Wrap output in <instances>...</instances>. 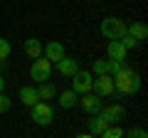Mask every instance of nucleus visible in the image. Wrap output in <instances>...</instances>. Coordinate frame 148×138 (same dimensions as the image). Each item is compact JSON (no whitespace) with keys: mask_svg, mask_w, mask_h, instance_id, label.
Returning <instances> with one entry per match:
<instances>
[{"mask_svg":"<svg viewBox=\"0 0 148 138\" xmlns=\"http://www.w3.org/2000/svg\"><path fill=\"white\" fill-rule=\"evenodd\" d=\"M77 101H79V99H77V94H74L72 89H67V91L59 94V106H62V109H72Z\"/></svg>","mask_w":148,"mask_h":138,"instance_id":"f3484780","label":"nucleus"},{"mask_svg":"<svg viewBox=\"0 0 148 138\" xmlns=\"http://www.w3.org/2000/svg\"><path fill=\"white\" fill-rule=\"evenodd\" d=\"M86 128H89V133H91V136H101V133H104L106 128H109V123H106L104 118H101L99 113H96V116H91L89 121H86Z\"/></svg>","mask_w":148,"mask_h":138,"instance_id":"dca6fc26","label":"nucleus"},{"mask_svg":"<svg viewBox=\"0 0 148 138\" xmlns=\"http://www.w3.org/2000/svg\"><path fill=\"white\" fill-rule=\"evenodd\" d=\"M126 35H131L133 40H138V42H143V40L148 37L146 22H131V25H126Z\"/></svg>","mask_w":148,"mask_h":138,"instance_id":"4468645a","label":"nucleus"},{"mask_svg":"<svg viewBox=\"0 0 148 138\" xmlns=\"http://www.w3.org/2000/svg\"><path fill=\"white\" fill-rule=\"evenodd\" d=\"M123 136H128V138H148V133H146V128H141V126H133V128H128Z\"/></svg>","mask_w":148,"mask_h":138,"instance_id":"aec40b11","label":"nucleus"},{"mask_svg":"<svg viewBox=\"0 0 148 138\" xmlns=\"http://www.w3.org/2000/svg\"><path fill=\"white\" fill-rule=\"evenodd\" d=\"M94 74L96 77L106 74V59H94Z\"/></svg>","mask_w":148,"mask_h":138,"instance_id":"4be33fe9","label":"nucleus"},{"mask_svg":"<svg viewBox=\"0 0 148 138\" xmlns=\"http://www.w3.org/2000/svg\"><path fill=\"white\" fill-rule=\"evenodd\" d=\"M114 91H119L121 96H131V94H136V91H141V77H138L131 67L123 64V69L114 77Z\"/></svg>","mask_w":148,"mask_h":138,"instance_id":"f257e3e1","label":"nucleus"},{"mask_svg":"<svg viewBox=\"0 0 148 138\" xmlns=\"http://www.w3.org/2000/svg\"><path fill=\"white\" fill-rule=\"evenodd\" d=\"M74 138H99V136H91V133H79V136H74Z\"/></svg>","mask_w":148,"mask_h":138,"instance_id":"b1692460","label":"nucleus"},{"mask_svg":"<svg viewBox=\"0 0 148 138\" xmlns=\"http://www.w3.org/2000/svg\"><path fill=\"white\" fill-rule=\"evenodd\" d=\"M35 91H37V99H40V101H49V99H54V96H57V89H54V84H49V81L37 84Z\"/></svg>","mask_w":148,"mask_h":138,"instance_id":"2eb2a0df","label":"nucleus"},{"mask_svg":"<svg viewBox=\"0 0 148 138\" xmlns=\"http://www.w3.org/2000/svg\"><path fill=\"white\" fill-rule=\"evenodd\" d=\"M91 94H96L99 99H104V96H111V94H114V77H109V74L94 77V84H91Z\"/></svg>","mask_w":148,"mask_h":138,"instance_id":"0eeeda50","label":"nucleus"},{"mask_svg":"<svg viewBox=\"0 0 148 138\" xmlns=\"http://www.w3.org/2000/svg\"><path fill=\"white\" fill-rule=\"evenodd\" d=\"M54 67H57V72H59L62 77H67V79H72V77L79 72V62H77L74 57H64V59H59Z\"/></svg>","mask_w":148,"mask_h":138,"instance_id":"9b49d317","label":"nucleus"},{"mask_svg":"<svg viewBox=\"0 0 148 138\" xmlns=\"http://www.w3.org/2000/svg\"><path fill=\"white\" fill-rule=\"evenodd\" d=\"M22 49H25V54H27L30 59H40V57H42V42H40V40H35V37L25 40Z\"/></svg>","mask_w":148,"mask_h":138,"instance_id":"f8f14e48","label":"nucleus"},{"mask_svg":"<svg viewBox=\"0 0 148 138\" xmlns=\"http://www.w3.org/2000/svg\"><path fill=\"white\" fill-rule=\"evenodd\" d=\"M30 77L35 79V84H42V81H47L49 77H52V64H49L45 57H40V59H32Z\"/></svg>","mask_w":148,"mask_h":138,"instance_id":"39448f33","label":"nucleus"},{"mask_svg":"<svg viewBox=\"0 0 148 138\" xmlns=\"http://www.w3.org/2000/svg\"><path fill=\"white\" fill-rule=\"evenodd\" d=\"M91 84H94V74L86 72V69H79V72L72 77V91H74L77 96L89 94V91H91Z\"/></svg>","mask_w":148,"mask_h":138,"instance_id":"20e7f679","label":"nucleus"},{"mask_svg":"<svg viewBox=\"0 0 148 138\" xmlns=\"http://www.w3.org/2000/svg\"><path fill=\"white\" fill-rule=\"evenodd\" d=\"M30 111H32V121L37 126H49L54 121V109L49 106V101H37Z\"/></svg>","mask_w":148,"mask_h":138,"instance_id":"7ed1b4c3","label":"nucleus"},{"mask_svg":"<svg viewBox=\"0 0 148 138\" xmlns=\"http://www.w3.org/2000/svg\"><path fill=\"white\" fill-rule=\"evenodd\" d=\"M101 35L106 40H121L126 35V22L121 17H106L101 20Z\"/></svg>","mask_w":148,"mask_h":138,"instance_id":"f03ea898","label":"nucleus"},{"mask_svg":"<svg viewBox=\"0 0 148 138\" xmlns=\"http://www.w3.org/2000/svg\"><path fill=\"white\" fill-rule=\"evenodd\" d=\"M17 99H20L22 104H25V106H30V109L35 106L37 101H40V99H37L35 86H20V91H17Z\"/></svg>","mask_w":148,"mask_h":138,"instance_id":"ddd939ff","label":"nucleus"},{"mask_svg":"<svg viewBox=\"0 0 148 138\" xmlns=\"http://www.w3.org/2000/svg\"><path fill=\"white\" fill-rule=\"evenodd\" d=\"M123 133H126V131H123L121 126H109L99 138H123Z\"/></svg>","mask_w":148,"mask_h":138,"instance_id":"a211bd4d","label":"nucleus"},{"mask_svg":"<svg viewBox=\"0 0 148 138\" xmlns=\"http://www.w3.org/2000/svg\"><path fill=\"white\" fill-rule=\"evenodd\" d=\"M126 54H128V49L123 47L119 40H109V44H106V59H114V62H126Z\"/></svg>","mask_w":148,"mask_h":138,"instance_id":"9d476101","label":"nucleus"},{"mask_svg":"<svg viewBox=\"0 0 148 138\" xmlns=\"http://www.w3.org/2000/svg\"><path fill=\"white\" fill-rule=\"evenodd\" d=\"M10 104H12V101H10V96H8L5 91H3V94H0V113H5L8 109H10Z\"/></svg>","mask_w":148,"mask_h":138,"instance_id":"5701e85b","label":"nucleus"},{"mask_svg":"<svg viewBox=\"0 0 148 138\" xmlns=\"http://www.w3.org/2000/svg\"><path fill=\"white\" fill-rule=\"evenodd\" d=\"M42 57H45V59H47V62L54 67L59 59L67 57V52H64V44H62V42H57V40H52V42L42 44Z\"/></svg>","mask_w":148,"mask_h":138,"instance_id":"423d86ee","label":"nucleus"},{"mask_svg":"<svg viewBox=\"0 0 148 138\" xmlns=\"http://www.w3.org/2000/svg\"><path fill=\"white\" fill-rule=\"evenodd\" d=\"M10 54H12V44L8 42L5 37H0V62H5Z\"/></svg>","mask_w":148,"mask_h":138,"instance_id":"6ab92c4d","label":"nucleus"},{"mask_svg":"<svg viewBox=\"0 0 148 138\" xmlns=\"http://www.w3.org/2000/svg\"><path fill=\"white\" fill-rule=\"evenodd\" d=\"M119 42H121V44H123V47H126V49H136L138 44H141V42H138V40H133L131 35H123V37L119 40Z\"/></svg>","mask_w":148,"mask_h":138,"instance_id":"412c9836","label":"nucleus"},{"mask_svg":"<svg viewBox=\"0 0 148 138\" xmlns=\"http://www.w3.org/2000/svg\"><path fill=\"white\" fill-rule=\"evenodd\" d=\"M5 91V79H3V74H0V94Z\"/></svg>","mask_w":148,"mask_h":138,"instance_id":"393cba45","label":"nucleus"},{"mask_svg":"<svg viewBox=\"0 0 148 138\" xmlns=\"http://www.w3.org/2000/svg\"><path fill=\"white\" fill-rule=\"evenodd\" d=\"M79 104H82V109H84V113H89V116H96V113L101 111V109H104V104H101V99L96 94H84L79 99Z\"/></svg>","mask_w":148,"mask_h":138,"instance_id":"1a4fd4ad","label":"nucleus"},{"mask_svg":"<svg viewBox=\"0 0 148 138\" xmlns=\"http://www.w3.org/2000/svg\"><path fill=\"white\" fill-rule=\"evenodd\" d=\"M99 116L104 118L109 126H119V123L123 121V116H126V109L121 106V104H114V106H104L99 111Z\"/></svg>","mask_w":148,"mask_h":138,"instance_id":"6e6552de","label":"nucleus"}]
</instances>
